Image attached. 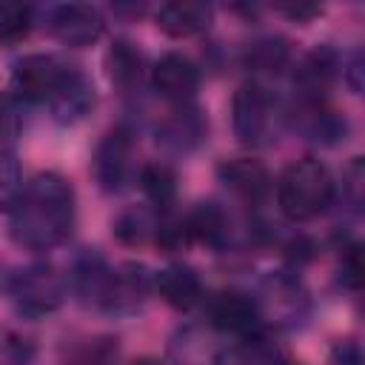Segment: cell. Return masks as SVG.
<instances>
[{
  "label": "cell",
  "mask_w": 365,
  "mask_h": 365,
  "mask_svg": "<svg viewBox=\"0 0 365 365\" xmlns=\"http://www.w3.org/2000/svg\"><path fill=\"white\" fill-rule=\"evenodd\" d=\"M74 188L54 171L37 174L26 182L17 205L11 208V240L29 251H48L68 240L74 231Z\"/></svg>",
  "instance_id": "6da1fadb"
},
{
  "label": "cell",
  "mask_w": 365,
  "mask_h": 365,
  "mask_svg": "<svg viewBox=\"0 0 365 365\" xmlns=\"http://www.w3.org/2000/svg\"><path fill=\"white\" fill-rule=\"evenodd\" d=\"M334 177L317 157L291 163L277 180V205L291 222H308L334 202Z\"/></svg>",
  "instance_id": "7a4b0ae2"
},
{
  "label": "cell",
  "mask_w": 365,
  "mask_h": 365,
  "mask_svg": "<svg viewBox=\"0 0 365 365\" xmlns=\"http://www.w3.org/2000/svg\"><path fill=\"white\" fill-rule=\"evenodd\" d=\"M274 97L259 83H242L231 100V125L242 145H265L274 134Z\"/></svg>",
  "instance_id": "3957f363"
},
{
  "label": "cell",
  "mask_w": 365,
  "mask_h": 365,
  "mask_svg": "<svg viewBox=\"0 0 365 365\" xmlns=\"http://www.w3.org/2000/svg\"><path fill=\"white\" fill-rule=\"evenodd\" d=\"M68 71L71 66L60 63L54 54H29L17 60L11 71V94L26 103H48L68 77Z\"/></svg>",
  "instance_id": "277c9868"
},
{
  "label": "cell",
  "mask_w": 365,
  "mask_h": 365,
  "mask_svg": "<svg viewBox=\"0 0 365 365\" xmlns=\"http://www.w3.org/2000/svg\"><path fill=\"white\" fill-rule=\"evenodd\" d=\"M131 148H134V140H131V131L125 125H114L111 131L103 134V140L94 148V160H91L94 180L103 191L114 194L128 182Z\"/></svg>",
  "instance_id": "5b68a950"
},
{
  "label": "cell",
  "mask_w": 365,
  "mask_h": 365,
  "mask_svg": "<svg viewBox=\"0 0 365 365\" xmlns=\"http://www.w3.org/2000/svg\"><path fill=\"white\" fill-rule=\"evenodd\" d=\"M208 322L231 336L254 339L262 328V311L259 302L240 291H220L208 302Z\"/></svg>",
  "instance_id": "8992f818"
},
{
  "label": "cell",
  "mask_w": 365,
  "mask_h": 365,
  "mask_svg": "<svg viewBox=\"0 0 365 365\" xmlns=\"http://www.w3.org/2000/svg\"><path fill=\"white\" fill-rule=\"evenodd\" d=\"M103 14L88 3H60L48 11V31L71 48H86L103 34Z\"/></svg>",
  "instance_id": "52a82bcc"
},
{
  "label": "cell",
  "mask_w": 365,
  "mask_h": 365,
  "mask_svg": "<svg viewBox=\"0 0 365 365\" xmlns=\"http://www.w3.org/2000/svg\"><path fill=\"white\" fill-rule=\"evenodd\" d=\"M151 291V274L140 262H125L108 274V282L100 297V308L108 314H134L143 308Z\"/></svg>",
  "instance_id": "ba28073f"
},
{
  "label": "cell",
  "mask_w": 365,
  "mask_h": 365,
  "mask_svg": "<svg viewBox=\"0 0 365 365\" xmlns=\"http://www.w3.org/2000/svg\"><path fill=\"white\" fill-rule=\"evenodd\" d=\"M151 86L160 97L185 106L194 100L197 88H200V68L194 66V60H188L180 51H168L163 54L154 68H151Z\"/></svg>",
  "instance_id": "9c48e42d"
},
{
  "label": "cell",
  "mask_w": 365,
  "mask_h": 365,
  "mask_svg": "<svg viewBox=\"0 0 365 365\" xmlns=\"http://www.w3.org/2000/svg\"><path fill=\"white\" fill-rule=\"evenodd\" d=\"M11 294L26 314H48L63 302V282L48 265L26 268L14 277Z\"/></svg>",
  "instance_id": "30bf717a"
},
{
  "label": "cell",
  "mask_w": 365,
  "mask_h": 365,
  "mask_svg": "<svg viewBox=\"0 0 365 365\" xmlns=\"http://www.w3.org/2000/svg\"><path fill=\"white\" fill-rule=\"evenodd\" d=\"M336 74H339V54L331 46H317L314 51H308L294 68V86L299 91V100L322 103Z\"/></svg>",
  "instance_id": "8fae6325"
},
{
  "label": "cell",
  "mask_w": 365,
  "mask_h": 365,
  "mask_svg": "<svg viewBox=\"0 0 365 365\" xmlns=\"http://www.w3.org/2000/svg\"><path fill=\"white\" fill-rule=\"evenodd\" d=\"M220 180L225 182V188H231L245 202H259L271 191V174H268V168L259 160H251V157L225 160L220 165Z\"/></svg>",
  "instance_id": "7c38bea8"
},
{
  "label": "cell",
  "mask_w": 365,
  "mask_h": 365,
  "mask_svg": "<svg viewBox=\"0 0 365 365\" xmlns=\"http://www.w3.org/2000/svg\"><path fill=\"white\" fill-rule=\"evenodd\" d=\"M211 6L208 3H197V0H174V3H163L157 9V29L174 40L182 37H194L202 29H208L211 23Z\"/></svg>",
  "instance_id": "4fadbf2b"
},
{
  "label": "cell",
  "mask_w": 365,
  "mask_h": 365,
  "mask_svg": "<svg viewBox=\"0 0 365 365\" xmlns=\"http://www.w3.org/2000/svg\"><path fill=\"white\" fill-rule=\"evenodd\" d=\"M51 114L57 123H80L91 108H94V86L88 83V77L77 68L68 71V77L63 80V86L57 88V94L48 100Z\"/></svg>",
  "instance_id": "5bb4252c"
},
{
  "label": "cell",
  "mask_w": 365,
  "mask_h": 365,
  "mask_svg": "<svg viewBox=\"0 0 365 365\" xmlns=\"http://www.w3.org/2000/svg\"><path fill=\"white\" fill-rule=\"evenodd\" d=\"M208 123L197 108L180 106L177 111H171L160 128H157V143H163L171 151H191L205 140Z\"/></svg>",
  "instance_id": "9a60e30c"
},
{
  "label": "cell",
  "mask_w": 365,
  "mask_h": 365,
  "mask_svg": "<svg viewBox=\"0 0 365 365\" xmlns=\"http://www.w3.org/2000/svg\"><path fill=\"white\" fill-rule=\"evenodd\" d=\"M154 288L163 297V302H168L177 311H191L202 299V282H200L197 271L188 268V265L163 268L157 274V279H154Z\"/></svg>",
  "instance_id": "2e32d148"
},
{
  "label": "cell",
  "mask_w": 365,
  "mask_h": 365,
  "mask_svg": "<svg viewBox=\"0 0 365 365\" xmlns=\"http://www.w3.org/2000/svg\"><path fill=\"white\" fill-rule=\"evenodd\" d=\"M188 222V234L191 240L208 245V248H225L228 237H231V222H228V214L220 202L214 200H205V202H197V208L185 217Z\"/></svg>",
  "instance_id": "e0dca14e"
},
{
  "label": "cell",
  "mask_w": 365,
  "mask_h": 365,
  "mask_svg": "<svg viewBox=\"0 0 365 365\" xmlns=\"http://www.w3.org/2000/svg\"><path fill=\"white\" fill-rule=\"evenodd\" d=\"M297 128L317 143H336L345 140V117H339L336 111H331L325 103H305L299 100V111H297Z\"/></svg>",
  "instance_id": "ac0fdd59"
},
{
  "label": "cell",
  "mask_w": 365,
  "mask_h": 365,
  "mask_svg": "<svg viewBox=\"0 0 365 365\" xmlns=\"http://www.w3.org/2000/svg\"><path fill=\"white\" fill-rule=\"evenodd\" d=\"M106 74L123 91L137 88L140 80H143V54H140V48L131 40H114L106 51Z\"/></svg>",
  "instance_id": "d6986e66"
},
{
  "label": "cell",
  "mask_w": 365,
  "mask_h": 365,
  "mask_svg": "<svg viewBox=\"0 0 365 365\" xmlns=\"http://www.w3.org/2000/svg\"><path fill=\"white\" fill-rule=\"evenodd\" d=\"M288 57H291L288 40L268 34V37H257L254 43L245 46L242 63H245V68L259 71V74H279L288 66Z\"/></svg>",
  "instance_id": "ffe728a7"
},
{
  "label": "cell",
  "mask_w": 365,
  "mask_h": 365,
  "mask_svg": "<svg viewBox=\"0 0 365 365\" xmlns=\"http://www.w3.org/2000/svg\"><path fill=\"white\" fill-rule=\"evenodd\" d=\"M140 185L145 197L163 211H168L177 200V174L165 163H145L140 168Z\"/></svg>",
  "instance_id": "44dd1931"
},
{
  "label": "cell",
  "mask_w": 365,
  "mask_h": 365,
  "mask_svg": "<svg viewBox=\"0 0 365 365\" xmlns=\"http://www.w3.org/2000/svg\"><path fill=\"white\" fill-rule=\"evenodd\" d=\"M154 228H157V217L148 208H140V205L125 208L114 220V237L123 245H143L148 237H154Z\"/></svg>",
  "instance_id": "7402d4cb"
},
{
  "label": "cell",
  "mask_w": 365,
  "mask_h": 365,
  "mask_svg": "<svg viewBox=\"0 0 365 365\" xmlns=\"http://www.w3.org/2000/svg\"><path fill=\"white\" fill-rule=\"evenodd\" d=\"M31 31V6L0 3V46H17Z\"/></svg>",
  "instance_id": "603a6c76"
},
{
  "label": "cell",
  "mask_w": 365,
  "mask_h": 365,
  "mask_svg": "<svg viewBox=\"0 0 365 365\" xmlns=\"http://www.w3.org/2000/svg\"><path fill=\"white\" fill-rule=\"evenodd\" d=\"M23 171L11 151H0V211H11L23 194Z\"/></svg>",
  "instance_id": "cb8c5ba5"
},
{
  "label": "cell",
  "mask_w": 365,
  "mask_h": 365,
  "mask_svg": "<svg viewBox=\"0 0 365 365\" xmlns=\"http://www.w3.org/2000/svg\"><path fill=\"white\" fill-rule=\"evenodd\" d=\"M154 240L160 248L165 251H182L188 242H191V234H188V222L185 217L174 214L171 208L157 220V228H154Z\"/></svg>",
  "instance_id": "d4e9b609"
},
{
  "label": "cell",
  "mask_w": 365,
  "mask_h": 365,
  "mask_svg": "<svg viewBox=\"0 0 365 365\" xmlns=\"http://www.w3.org/2000/svg\"><path fill=\"white\" fill-rule=\"evenodd\" d=\"M362 271L365 268H362V251H359V245H348L342 251V265H339L342 285L351 288V291H356L362 285Z\"/></svg>",
  "instance_id": "484cf974"
},
{
  "label": "cell",
  "mask_w": 365,
  "mask_h": 365,
  "mask_svg": "<svg viewBox=\"0 0 365 365\" xmlns=\"http://www.w3.org/2000/svg\"><path fill=\"white\" fill-rule=\"evenodd\" d=\"M17 131H20V117H17L14 100L0 94V140H11Z\"/></svg>",
  "instance_id": "4316f807"
},
{
  "label": "cell",
  "mask_w": 365,
  "mask_h": 365,
  "mask_svg": "<svg viewBox=\"0 0 365 365\" xmlns=\"http://www.w3.org/2000/svg\"><path fill=\"white\" fill-rule=\"evenodd\" d=\"M334 362L336 365H359V348H356V342H339L334 348Z\"/></svg>",
  "instance_id": "83f0119b"
},
{
  "label": "cell",
  "mask_w": 365,
  "mask_h": 365,
  "mask_svg": "<svg viewBox=\"0 0 365 365\" xmlns=\"http://www.w3.org/2000/svg\"><path fill=\"white\" fill-rule=\"evenodd\" d=\"M322 9L319 6H305V3H297V6H282V14H288L291 20L297 23H308L311 17H317Z\"/></svg>",
  "instance_id": "f1b7e54d"
},
{
  "label": "cell",
  "mask_w": 365,
  "mask_h": 365,
  "mask_svg": "<svg viewBox=\"0 0 365 365\" xmlns=\"http://www.w3.org/2000/svg\"><path fill=\"white\" fill-rule=\"evenodd\" d=\"M359 71H362V54H354V60H351V66H348V83H351V88L354 91H359L362 88V83H359Z\"/></svg>",
  "instance_id": "f546056e"
},
{
  "label": "cell",
  "mask_w": 365,
  "mask_h": 365,
  "mask_svg": "<svg viewBox=\"0 0 365 365\" xmlns=\"http://www.w3.org/2000/svg\"><path fill=\"white\" fill-rule=\"evenodd\" d=\"M134 365H157L154 359H140V362H134Z\"/></svg>",
  "instance_id": "4dcf8cb0"
}]
</instances>
